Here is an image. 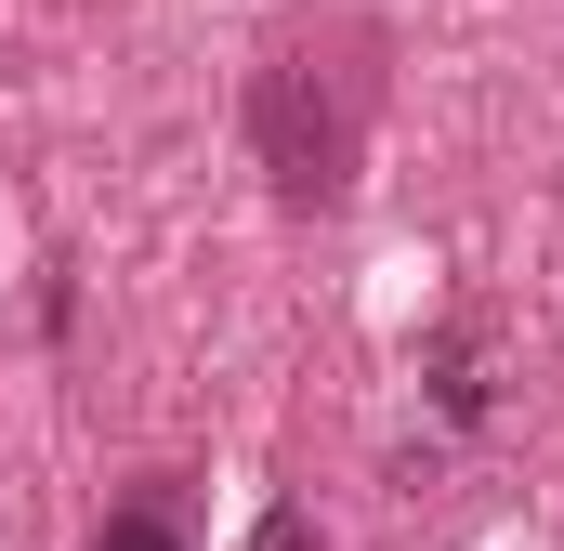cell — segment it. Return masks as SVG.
Here are the masks:
<instances>
[{"label":"cell","mask_w":564,"mask_h":551,"mask_svg":"<svg viewBox=\"0 0 564 551\" xmlns=\"http://www.w3.org/2000/svg\"><path fill=\"white\" fill-rule=\"evenodd\" d=\"M368 106H381V40H368V26L289 40V53L250 66V158L276 171L289 210H341V197H355Z\"/></svg>","instance_id":"6da1fadb"},{"label":"cell","mask_w":564,"mask_h":551,"mask_svg":"<svg viewBox=\"0 0 564 551\" xmlns=\"http://www.w3.org/2000/svg\"><path fill=\"white\" fill-rule=\"evenodd\" d=\"M93 551H197V539H184V486H171V473H144L132 499H106Z\"/></svg>","instance_id":"7a4b0ae2"},{"label":"cell","mask_w":564,"mask_h":551,"mask_svg":"<svg viewBox=\"0 0 564 551\" xmlns=\"http://www.w3.org/2000/svg\"><path fill=\"white\" fill-rule=\"evenodd\" d=\"M433 395H446V420H459V433L486 420V368H473V328H446V342H433Z\"/></svg>","instance_id":"3957f363"},{"label":"cell","mask_w":564,"mask_h":551,"mask_svg":"<svg viewBox=\"0 0 564 551\" xmlns=\"http://www.w3.org/2000/svg\"><path fill=\"white\" fill-rule=\"evenodd\" d=\"M250 551H315V512H302V499H276V512L250 526Z\"/></svg>","instance_id":"277c9868"}]
</instances>
